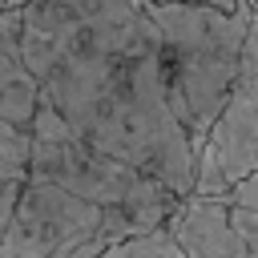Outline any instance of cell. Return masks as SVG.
<instances>
[{
    "mask_svg": "<svg viewBox=\"0 0 258 258\" xmlns=\"http://www.w3.org/2000/svg\"><path fill=\"white\" fill-rule=\"evenodd\" d=\"M20 48L40 97L89 149L177 198L194 194L198 153L173 113L145 0H24Z\"/></svg>",
    "mask_w": 258,
    "mask_h": 258,
    "instance_id": "1",
    "label": "cell"
},
{
    "mask_svg": "<svg viewBox=\"0 0 258 258\" xmlns=\"http://www.w3.org/2000/svg\"><path fill=\"white\" fill-rule=\"evenodd\" d=\"M145 12L165 52L173 113L194 153L202 157L206 133L218 121L242 69V44H246L254 0L238 8H214V4H189V0H145Z\"/></svg>",
    "mask_w": 258,
    "mask_h": 258,
    "instance_id": "2",
    "label": "cell"
},
{
    "mask_svg": "<svg viewBox=\"0 0 258 258\" xmlns=\"http://www.w3.org/2000/svg\"><path fill=\"white\" fill-rule=\"evenodd\" d=\"M32 153H28V173L32 177H44L85 202H97L105 210H117L125 218H133L141 230H157L173 218V210L181 206V198L145 177L141 169L109 157V153H97L89 149L60 117L56 109L40 97L36 101V113H32Z\"/></svg>",
    "mask_w": 258,
    "mask_h": 258,
    "instance_id": "3",
    "label": "cell"
},
{
    "mask_svg": "<svg viewBox=\"0 0 258 258\" xmlns=\"http://www.w3.org/2000/svg\"><path fill=\"white\" fill-rule=\"evenodd\" d=\"M133 234H145L133 218L28 173L0 234V258H97Z\"/></svg>",
    "mask_w": 258,
    "mask_h": 258,
    "instance_id": "4",
    "label": "cell"
},
{
    "mask_svg": "<svg viewBox=\"0 0 258 258\" xmlns=\"http://www.w3.org/2000/svg\"><path fill=\"white\" fill-rule=\"evenodd\" d=\"M242 177H258V8L250 12L238 81L206 133L194 198H226V189Z\"/></svg>",
    "mask_w": 258,
    "mask_h": 258,
    "instance_id": "5",
    "label": "cell"
},
{
    "mask_svg": "<svg viewBox=\"0 0 258 258\" xmlns=\"http://www.w3.org/2000/svg\"><path fill=\"white\" fill-rule=\"evenodd\" d=\"M185 258H250L230 226L222 198H181L173 218L165 222Z\"/></svg>",
    "mask_w": 258,
    "mask_h": 258,
    "instance_id": "6",
    "label": "cell"
},
{
    "mask_svg": "<svg viewBox=\"0 0 258 258\" xmlns=\"http://www.w3.org/2000/svg\"><path fill=\"white\" fill-rule=\"evenodd\" d=\"M40 89L24 64L20 48V8H0V117L32 125Z\"/></svg>",
    "mask_w": 258,
    "mask_h": 258,
    "instance_id": "7",
    "label": "cell"
},
{
    "mask_svg": "<svg viewBox=\"0 0 258 258\" xmlns=\"http://www.w3.org/2000/svg\"><path fill=\"white\" fill-rule=\"evenodd\" d=\"M97 258H185V254H181L173 230L169 226H157V230H145V234H133V238L113 242Z\"/></svg>",
    "mask_w": 258,
    "mask_h": 258,
    "instance_id": "8",
    "label": "cell"
},
{
    "mask_svg": "<svg viewBox=\"0 0 258 258\" xmlns=\"http://www.w3.org/2000/svg\"><path fill=\"white\" fill-rule=\"evenodd\" d=\"M28 153H32L28 125H16V121L0 117V181L28 177Z\"/></svg>",
    "mask_w": 258,
    "mask_h": 258,
    "instance_id": "9",
    "label": "cell"
},
{
    "mask_svg": "<svg viewBox=\"0 0 258 258\" xmlns=\"http://www.w3.org/2000/svg\"><path fill=\"white\" fill-rule=\"evenodd\" d=\"M226 214H230V226H234L242 250L250 258H258V210H246V206H230L226 202Z\"/></svg>",
    "mask_w": 258,
    "mask_h": 258,
    "instance_id": "10",
    "label": "cell"
},
{
    "mask_svg": "<svg viewBox=\"0 0 258 258\" xmlns=\"http://www.w3.org/2000/svg\"><path fill=\"white\" fill-rule=\"evenodd\" d=\"M222 202H230V206H246V210H258V177H242V181H234V185L226 189Z\"/></svg>",
    "mask_w": 258,
    "mask_h": 258,
    "instance_id": "11",
    "label": "cell"
},
{
    "mask_svg": "<svg viewBox=\"0 0 258 258\" xmlns=\"http://www.w3.org/2000/svg\"><path fill=\"white\" fill-rule=\"evenodd\" d=\"M20 181H24V177H8V181H0V234H4L8 218H12V210H16V198H20Z\"/></svg>",
    "mask_w": 258,
    "mask_h": 258,
    "instance_id": "12",
    "label": "cell"
},
{
    "mask_svg": "<svg viewBox=\"0 0 258 258\" xmlns=\"http://www.w3.org/2000/svg\"><path fill=\"white\" fill-rule=\"evenodd\" d=\"M189 4H214V8H238L246 0H189Z\"/></svg>",
    "mask_w": 258,
    "mask_h": 258,
    "instance_id": "13",
    "label": "cell"
},
{
    "mask_svg": "<svg viewBox=\"0 0 258 258\" xmlns=\"http://www.w3.org/2000/svg\"><path fill=\"white\" fill-rule=\"evenodd\" d=\"M0 8H8V0H0Z\"/></svg>",
    "mask_w": 258,
    "mask_h": 258,
    "instance_id": "14",
    "label": "cell"
},
{
    "mask_svg": "<svg viewBox=\"0 0 258 258\" xmlns=\"http://www.w3.org/2000/svg\"><path fill=\"white\" fill-rule=\"evenodd\" d=\"M254 8H258V0H254Z\"/></svg>",
    "mask_w": 258,
    "mask_h": 258,
    "instance_id": "15",
    "label": "cell"
}]
</instances>
